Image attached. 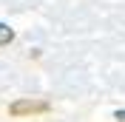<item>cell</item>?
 <instances>
[{"instance_id": "obj_1", "label": "cell", "mask_w": 125, "mask_h": 122, "mask_svg": "<svg viewBox=\"0 0 125 122\" xmlns=\"http://www.w3.org/2000/svg\"><path fill=\"white\" fill-rule=\"evenodd\" d=\"M48 111H51V102H48V99H40V97H23V99H14V102L9 105V116H14V119L48 114Z\"/></svg>"}, {"instance_id": "obj_3", "label": "cell", "mask_w": 125, "mask_h": 122, "mask_svg": "<svg viewBox=\"0 0 125 122\" xmlns=\"http://www.w3.org/2000/svg\"><path fill=\"white\" fill-rule=\"evenodd\" d=\"M114 119H119V122H125V111H114Z\"/></svg>"}, {"instance_id": "obj_2", "label": "cell", "mask_w": 125, "mask_h": 122, "mask_svg": "<svg viewBox=\"0 0 125 122\" xmlns=\"http://www.w3.org/2000/svg\"><path fill=\"white\" fill-rule=\"evenodd\" d=\"M14 40V29H9L6 23H0V46H9Z\"/></svg>"}]
</instances>
